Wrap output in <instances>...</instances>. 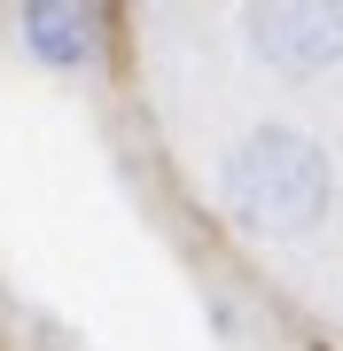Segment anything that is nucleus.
<instances>
[{
	"label": "nucleus",
	"instance_id": "1",
	"mask_svg": "<svg viewBox=\"0 0 343 351\" xmlns=\"http://www.w3.org/2000/svg\"><path fill=\"white\" fill-rule=\"evenodd\" d=\"M218 203H227V219L242 234L296 242L335 211V164L296 125H250L218 156Z\"/></svg>",
	"mask_w": 343,
	"mask_h": 351
},
{
	"label": "nucleus",
	"instance_id": "2",
	"mask_svg": "<svg viewBox=\"0 0 343 351\" xmlns=\"http://www.w3.org/2000/svg\"><path fill=\"white\" fill-rule=\"evenodd\" d=\"M242 32L281 78H320L343 63V0H250Z\"/></svg>",
	"mask_w": 343,
	"mask_h": 351
},
{
	"label": "nucleus",
	"instance_id": "3",
	"mask_svg": "<svg viewBox=\"0 0 343 351\" xmlns=\"http://www.w3.org/2000/svg\"><path fill=\"white\" fill-rule=\"evenodd\" d=\"M24 47L47 71H86L94 47H102V16L86 0H31L24 8Z\"/></svg>",
	"mask_w": 343,
	"mask_h": 351
}]
</instances>
